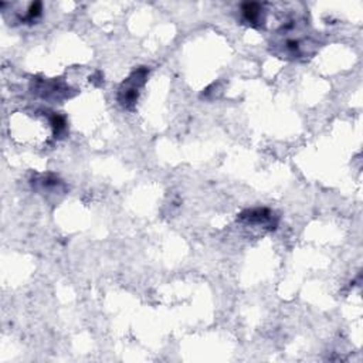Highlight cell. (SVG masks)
I'll list each match as a JSON object with an SVG mask.
<instances>
[{"label": "cell", "instance_id": "cell-1", "mask_svg": "<svg viewBox=\"0 0 363 363\" xmlns=\"http://www.w3.org/2000/svg\"><path fill=\"white\" fill-rule=\"evenodd\" d=\"M146 70L145 68H141V70L135 72L131 78L126 80L124 87L120 91V101L125 105L129 107L136 102V98H138L140 94V88L144 85V81L146 78Z\"/></svg>", "mask_w": 363, "mask_h": 363}]
</instances>
